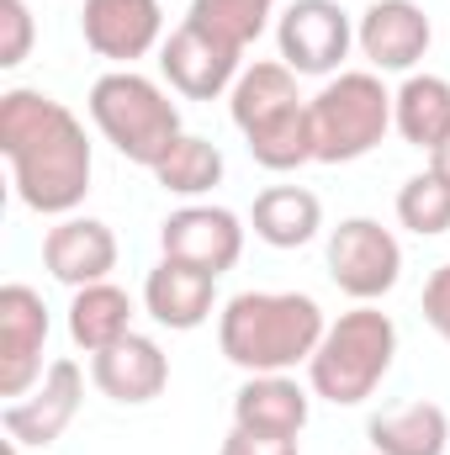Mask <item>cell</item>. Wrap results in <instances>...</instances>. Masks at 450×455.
<instances>
[{"mask_svg": "<svg viewBox=\"0 0 450 455\" xmlns=\"http://www.w3.org/2000/svg\"><path fill=\"white\" fill-rule=\"evenodd\" d=\"M0 154L11 164L16 202L37 218H75L91 196L96 154L85 122L48 91L16 85L0 96Z\"/></svg>", "mask_w": 450, "mask_h": 455, "instance_id": "obj_1", "label": "cell"}, {"mask_svg": "<svg viewBox=\"0 0 450 455\" xmlns=\"http://www.w3.org/2000/svg\"><path fill=\"white\" fill-rule=\"evenodd\" d=\"M302 75H292L281 59H254L233 91H228V116L249 143V159L270 175L302 170L318 159L313 148V112L297 91Z\"/></svg>", "mask_w": 450, "mask_h": 455, "instance_id": "obj_3", "label": "cell"}, {"mask_svg": "<svg viewBox=\"0 0 450 455\" xmlns=\"http://www.w3.org/2000/svg\"><path fill=\"white\" fill-rule=\"evenodd\" d=\"M430 170H435V175H446V180H450V138L440 143V148H435V154H430Z\"/></svg>", "mask_w": 450, "mask_h": 455, "instance_id": "obj_29", "label": "cell"}, {"mask_svg": "<svg viewBox=\"0 0 450 455\" xmlns=\"http://www.w3.org/2000/svg\"><path fill=\"white\" fill-rule=\"evenodd\" d=\"M276 48L292 75H339L355 48V21L339 0H292L276 16Z\"/></svg>", "mask_w": 450, "mask_h": 455, "instance_id": "obj_9", "label": "cell"}, {"mask_svg": "<svg viewBox=\"0 0 450 455\" xmlns=\"http://www.w3.org/2000/svg\"><path fill=\"white\" fill-rule=\"evenodd\" d=\"M329 318L308 291H238L218 313V349L244 376H281L313 360Z\"/></svg>", "mask_w": 450, "mask_h": 455, "instance_id": "obj_2", "label": "cell"}, {"mask_svg": "<svg viewBox=\"0 0 450 455\" xmlns=\"http://www.w3.org/2000/svg\"><path fill=\"white\" fill-rule=\"evenodd\" d=\"M270 16H276V0H191V11H186V21L207 27L213 37H223L233 48L260 43Z\"/></svg>", "mask_w": 450, "mask_h": 455, "instance_id": "obj_24", "label": "cell"}, {"mask_svg": "<svg viewBox=\"0 0 450 455\" xmlns=\"http://www.w3.org/2000/svg\"><path fill=\"white\" fill-rule=\"evenodd\" d=\"M91 381L101 397H112L122 408H143L170 387V355L149 334H127L112 349L91 355Z\"/></svg>", "mask_w": 450, "mask_h": 455, "instance_id": "obj_17", "label": "cell"}, {"mask_svg": "<svg viewBox=\"0 0 450 455\" xmlns=\"http://www.w3.org/2000/svg\"><path fill=\"white\" fill-rule=\"evenodd\" d=\"M159 75L186 101H218V96L233 91V80L244 75V48L213 37L197 21H181L165 37V48H159Z\"/></svg>", "mask_w": 450, "mask_h": 455, "instance_id": "obj_11", "label": "cell"}, {"mask_svg": "<svg viewBox=\"0 0 450 455\" xmlns=\"http://www.w3.org/2000/svg\"><path fill=\"white\" fill-rule=\"evenodd\" d=\"M308 413H313V392L292 371H281V376H249L233 392V429H249V435L297 440L308 429Z\"/></svg>", "mask_w": 450, "mask_h": 455, "instance_id": "obj_18", "label": "cell"}, {"mask_svg": "<svg viewBox=\"0 0 450 455\" xmlns=\"http://www.w3.org/2000/svg\"><path fill=\"white\" fill-rule=\"evenodd\" d=\"M392 127L408 148L435 154L450 138V80L446 75H408L392 91Z\"/></svg>", "mask_w": 450, "mask_h": 455, "instance_id": "obj_21", "label": "cell"}, {"mask_svg": "<svg viewBox=\"0 0 450 455\" xmlns=\"http://www.w3.org/2000/svg\"><path fill=\"white\" fill-rule=\"evenodd\" d=\"M32 53V11L27 0H5V37H0V69L27 64Z\"/></svg>", "mask_w": 450, "mask_h": 455, "instance_id": "obj_26", "label": "cell"}, {"mask_svg": "<svg viewBox=\"0 0 450 455\" xmlns=\"http://www.w3.org/2000/svg\"><path fill=\"white\" fill-rule=\"evenodd\" d=\"M366 440L376 455H450V413L440 403H398L366 424Z\"/></svg>", "mask_w": 450, "mask_h": 455, "instance_id": "obj_19", "label": "cell"}, {"mask_svg": "<svg viewBox=\"0 0 450 455\" xmlns=\"http://www.w3.org/2000/svg\"><path fill=\"white\" fill-rule=\"evenodd\" d=\"M154 180H159V191H170V196H186V202H202L207 191H218L228 175V159L223 148L213 143V138H197V132H181V143L149 170Z\"/></svg>", "mask_w": 450, "mask_h": 455, "instance_id": "obj_23", "label": "cell"}, {"mask_svg": "<svg viewBox=\"0 0 450 455\" xmlns=\"http://www.w3.org/2000/svg\"><path fill=\"white\" fill-rule=\"evenodd\" d=\"M80 32H85V48L96 59L133 69L138 59L165 48V5L159 0H85Z\"/></svg>", "mask_w": 450, "mask_h": 455, "instance_id": "obj_14", "label": "cell"}, {"mask_svg": "<svg viewBox=\"0 0 450 455\" xmlns=\"http://www.w3.org/2000/svg\"><path fill=\"white\" fill-rule=\"evenodd\" d=\"M392 360H398V323L376 302H355L324 329L308 360V387L334 408H360L392 376Z\"/></svg>", "mask_w": 450, "mask_h": 455, "instance_id": "obj_4", "label": "cell"}, {"mask_svg": "<svg viewBox=\"0 0 450 455\" xmlns=\"http://www.w3.org/2000/svg\"><path fill=\"white\" fill-rule=\"evenodd\" d=\"M53 334V318L43 307V297L27 281H5L0 286V397H27L43 381V349Z\"/></svg>", "mask_w": 450, "mask_h": 455, "instance_id": "obj_10", "label": "cell"}, {"mask_svg": "<svg viewBox=\"0 0 450 455\" xmlns=\"http://www.w3.org/2000/svg\"><path fill=\"white\" fill-rule=\"evenodd\" d=\"M218 455H302L297 440H270V435H249V429H228Z\"/></svg>", "mask_w": 450, "mask_h": 455, "instance_id": "obj_28", "label": "cell"}, {"mask_svg": "<svg viewBox=\"0 0 450 455\" xmlns=\"http://www.w3.org/2000/svg\"><path fill=\"white\" fill-rule=\"evenodd\" d=\"M80 403H85V371H80V360L59 355V360H48L43 381L27 397H16V403L0 408V429L21 451H48L80 419Z\"/></svg>", "mask_w": 450, "mask_h": 455, "instance_id": "obj_8", "label": "cell"}, {"mask_svg": "<svg viewBox=\"0 0 450 455\" xmlns=\"http://www.w3.org/2000/svg\"><path fill=\"white\" fill-rule=\"evenodd\" d=\"M117 233L101 218H59V223L43 233V265L59 286L80 291V286H96V281H112L117 270Z\"/></svg>", "mask_w": 450, "mask_h": 455, "instance_id": "obj_15", "label": "cell"}, {"mask_svg": "<svg viewBox=\"0 0 450 455\" xmlns=\"http://www.w3.org/2000/svg\"><path fill=\"white\" fill-rule=\"evenodd\" d=\"M424 323L450 344V265H440V270L424 281Z\"/></svg>", "mask_w": 450, "mask_h": 455, "instance_id": "obj_27", "label": "cell"}, {"mask_svg": "<svg viewBox=\"0 0 450 455\" xmlns=\"http://www.w3.org/2000/svg\"><path fill=\"white\" fill-rule=\"evenodd\" d=\"M0 455H43V451H21V445H11V440H5V451Z\"/></svg>", "mask_w": 450, "mask_h": 455, "instance_id": "obj_30", "label": "cell"}, {"mask_svg": "<svg viewBox=\"0 0 450 455\" xmlns=\"http://www.w3.org/2000/svg\"><path fill=\"white\" fill-rule=\"evenodd\" d=\"M143 313L159 329L191 334V329H202L218 313V275L213 270H197L186 259H159L143 275Z\"/></svg>", "mask_w": 450, "mask_h": 455, "instance_id": "obj_16", "label": "cell"}, {"mask_svg": "<svg viewBox=\"0 0 450 455\" xmlns=\"http://www.w3.org/2000/svg\"><path fill=\"white\" fill-rule=\"evenodd\" d=\"M430 43H435V27L414 0H371L355 21V48L376 75H414Z\"/></svg>", "mask_w": 450, "mask_h": 455, "instance_id": "obj_12", "label": "cell"}, {"mask_svg": "<svg viewBox=\"0 0 450 455\" xmlns=\"http://www.w3.org/2000/svg\"><path fill=\"white\" fill-rule=\"evenodd\" d=\"M329 281L350 302H382L403 281V243L376 218H344L329 233Z\"/></svg>", "mask_w": 450, "mask_h": 455, "instance_id": "obj_7", "label": "cell"}, {"mask_svg": "<svg viewBox=\"0 0 450 455\" xmlns=\"http://www.w3.org/2000/svg\"><path fill=\"white\" fill-rule=\"evenodd\" d=\"M133 334V297L117 286V281H96V286H80L69 297V339L85 355H101L117 339Z\"/></svg>", "mask_w": 450, "mask_h": 455, "instance_id": "obj_22", "label": "cell"}, {"mask_svg": "<svg viewBox=\"0 0 450 455\" xmlns=\"http://www.w3.org/2000/svg\"><path fill=\"white\" fill-rule=\"evenodd\" d=\"M249 228L270 249H302L324 228V202L308 186H265L249 207Z\"/></svg>", "mask_w": 450, "mask_h": 455, "instance_id": "obj_20", "label": "cell"}, {"mask_svg": "<svg viewBox=\"0 0 450 455\" xmlns=\"http://www.w3.org/2000/svg\"><path fill=\"white\" fill-rule=\"evenodd\" d=\"M85 112L96 122V132L112 143L127 164H143L154 170L175 143H181V107L170 101V91L138 69H107L91 96H85Z\"/></svg>", "mask_w": 450, "mask_h": 455, "instance_id": "obj_5", "label": "cell"}, {"mask_svg": "<svg viewBox=\"0 0 450 455\" xmlns=\"http://www.w3.org/2000/svg\"><path fill=\"white\" fill-rule=\"evenodd\" d=\"M244 233L249 228L238 223V212L213 207V202H186L159 223V249L165 259H186L197 270L223 275L244 259Z\"/></svg>", "mask_w": 450, "mask_h": 455, "instance_id": "obj_13", "label": "cell"}, {"mask_svg": "<svg viewBox=\"0 0 450 455\" xmlns=\"http://www.w3.org/2000/svg\"><path fill=\"white\" fill-rule=\"evenodd\" d=\"M318 164H355L392 132V91L376 69H339L308 101Z\"/></svg>", "mask_w": 450, "mask_h": 455, "instance_id": "obj_6", "label": "cell"}, {"mask_svg": "<svg viewBox=\"0 0 450 455\" xmlns=\"http://www.w3.org/2000/svg\"><path fill=\"white\" fill-rule=\"evenodd\" d=\"M398 223L419 238L450 233V180L435 170H419L398 186Z\"/></svg>", "mask_w": 450, "mask_h": 455, "instance_id": "obj_25", "label": "cell"}]
</instances>
